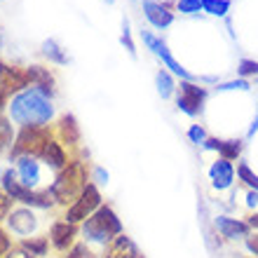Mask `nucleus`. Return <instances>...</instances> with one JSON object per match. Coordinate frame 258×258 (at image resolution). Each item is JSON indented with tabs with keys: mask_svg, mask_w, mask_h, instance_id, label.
<instances>
[{
	"mask_svg": "<svg viewBox=\"0 0 258 258\" xmlns=\"http://www.w3.org/2000/svg\"><path fill=\"white\" fill-rule=\"evenodd\" d=\"M28 85V75L26 71H19V68H10L5 63H0V92H17V89L26 87Z\"/></svg>",
	"mask_w": 258,
	"mask_h": 258,
	"instance_id": "9",
	"label": "nucleus"
},
{
	"mask_svg": "<svg viewBox=\"0 0 258 258\" xmlns=\"http://www.w3.org/2000/svg\"><path fill=\"white\" fill-rule=\"evenodd\" d=\"M0 108H3V92H0Z\"/></svg>",
	"mask_w": 258,
	"mask_h": 258,
	"instance_id": "37",
	"label": "nucleus"
},
{
	"mask_svg": "<svg viewBox=\"0 0 258 258\" xmlns=\"http://www.w3.org/2000/svg\"><path fill=\"white\" fill-rule=\"evenodd\" d=\"M246 204H249V207H256L258 204V192L256 190H251L249 195H246Z\"/></svg>",
	"mask_w": 258,
	"mask_h": 258,
	"instance_id": "33",
	"label": "nucleus"
},
{
	"mask_svg": "<svg viewBox=\"0 0 258 258\" xmlns=\"http://www.w3.org/2000/svg\"><path fill=\"white\" fill-rule=\"evenodd\" d=\"M200 5H202V0H178V10L185 14L200 12Z\"/></svg>",
	"mask_w": 258,
	"mask_h": 258,
	"instance_id": "23",
	"label": "nucleus"
},
{
	"mask_svg": "<svg viewBox=\"0 0 258 258\" xmlns=\"http://www.w3.org/2000/svg\"><path fill=\"white\" fill-rule=\"evenodd\" d=\"M237 174H239V178H242V181L249 185V188H253V190L258 192V176L253 174L251 169H249V164H244V162L239 164V167H237Z\"/></svg>",
	"mask_w": 258,
	"mask_h": 258,
	"instance_id": "22",
	"label": "nucleus"
},
{
	"mask_svg": "<svg viewBox=\"0 0 258 258\" xmlns=\"http://www.w3.org/2000/svg\"><path fill=\"white\" fill-rule=\"evenodd\" d=\"M204 148L209 150H218L223 160H235V157L242 153V143L239 141H218V139H209L204 141Z\"/></svg>",
	"mask_w": 258,
	"mask_h": 258,
	"instance_id": "15",
	"label": "nucleus"
},
{
	"mask_svg": "<svg viewBox=\"0 0 258 258\" xmlns=\"http://www.w3.org/2000/svg\"><path fill=\"white\" fill-rule=\"evenodd\" d=\"M7 209H10V200H7V197L0 192V218L7 214Z\"/></svg>",
	"mask_w": 258,
	"mask_h": 258,
	"instance_id": "32",
	"label": "nucleus"
},
{
	"mask_svg": "<svg viewBox=\"0 0 258 258\" xmlns=\"http://www.w3.org/2000/svg\"><path fill=\"white\" fill-rule=\"evenodd\" d=\"M42 157H45L47 164L54 167V169H59V167L66 164V155H63V150L59 148V143H54V141H47V146L42 148Z\"/></svg>",
	"mask_w": 258,
	"mask_h": 258,
	"instance_id": "18",
	"label": "nucleus"
},
{
	"mask_svg": "<svg viewBox=\"0 0 258 258\" xmlns=\"http://www.w3.org/2000/svg\"><path fill=\"white\" fill-rule=\"evenodd\" d=\"M143 12H146V19H148L155 28H164V26H169L171 21H174L171 12H167L162 5L150 3V0H146V3H143Z\"/></svg>",
	"mask_w": 258,
	"mask_h": 258,
	"instance_id": "12",
	"label": "nucleus"
},
{
	"mask_svg": "<svg viewBox=\"0 0 258 258\" xmlns=\"http://www.w3.org/2000/svg\"><path fill=\"white\" fill-rule=\"evenodd\" d=\"M19 176H21V183L26 188H33L40 181V169H38V164L31 157H21L19 160Z\"/></svg>",
	"mask_w": 258,
	"mask_h": 258,
	"instance_id": "16",
	"label": "nucleus"
},
{
	"mask_svg": "<svg viewBox=\"0 0 258 258\" xmlns=\"http://www.w3.org/2000/svg\"><path fill=\"white\" fill-rule=\"evenodd\" d=\"M28 82L35 85V92H40L42 96H52V75L47 71H42L40 66H31L26 71Z\"/></svg>",
	"mask_w": 258,
	"mask_h": 258,
	"instance_id": "13",
	"label": "nucleus"
},
{
	"mask_svg": "<svg viewBox=\"0 0 258 258\" xmlns=\"http://www.w3.org/2000/svg\"><path fill=\"white\" fill-rule=\"evenodd\" d=\"M26 249H31V251L35 253H45V242H26Z\"/></svg>",
	"mask_w": 258,
	"mask_h": 258,
	"instance_id": "31",
	"label": "nucleus"
},
{
	"mask_svg": "<svg viewBox=\"0 0 258 258\" xmlns=\"http://www.w3.org/2000/svg\"><path fill=\"white\" fill-rule=\"evenodd\" d=\"M99 204H101V195H99V190H96L92 183H87V188L82 190L80 200H78V202L71 207V211H68V223H78V221H82V218H87Z\"/></svg>",
	"mask_w": 258,
	"mask_h": 258,
	"instance_id": "5",
	"label": "nucleus"
},
{
	"mask_svg": "<svg viewBox=\"0 0 258 258\" xmlns=\"http://www.w3.org/2000/svg\"><path fill=\"white\" fill-rule=\"evenodd\" d=\"M218 89H249V82L237 80V82H228V85H221Z\"/></svg>",
	"mask_w": 258,
	"mask_h": 258,
	"instance_id": "30",
	"label": "nucleus"
},
{
	"mask_svg": "<svg viewBox=\"0 0 258 258\" xmlns=\"http://www.w3.org/2000/svg\"><path fill=\"white\" fill-rule=\"evenodd\" d=\"M7 246H10V242H7V237H5V232L0 230V253H3V251H7Z\"/></svg>",
	"mask_w": 258,
	"mask_h": 258,
	"instance_id": "34",
	"label": "nucleus"
},
{
	"mask_svg": "<svg viewBox=\"0 0 258 258\" xmlns=\"http://www.w3.org/2000/svg\"><path fill=\"white\" fill-rule=\"evenodd\" d=\"M0 49H3V38H0Z\"/></svg>",
	"mask_w": 258,
	"mask_h": 258,
	"instance_id": "38",
	"label": "nucleus"
},
{
	"mask_svg": "<svg viewBox=\"0 0 258 258\" xmlns=\"http://www.w3.org/2000/svg\"><path fill=\"white\" fill-rule=\"evenodd\" d=\"M85 188H87V183H85V171H82L80 164L75 162L63 171L61 176L56 178L52 192H54V197H59L61 202H68V200H73L75 195H82Z\"/></svg>",
	"mask_w": 258,
	"mask_h": 258,
	"instance_id": "3",
	"label": "nucleus"
},
{
	"mask_svg": "<svg viewBox=\"0 0 258 258\" xmlns=\"http://www.w3.org/2000/svg\"><path fill=\"white\" fill-rule=\"evenodd\" d=\"M246 249H249L253 256H258V235H249V237H246Z\"/></svg>",
	"mask_w": 258,
	"mask_h": 258,
	"instance_id": "29",
	"label": "nucleus"
},
{
	"mask_svg": "<svg viewBox=\"0 0 258 258\" xmlns=\"http://www.w3.org/2000/svg\"><path fill=\"white\" fill-rule=\"evenodd\" d=\"M122 31H124V33H122V45L127 47L129 54L134 56L136 49H134V42H132V38H129V21H127V19H124V24H122Z\"/></svg>",
	"mask_w": 258,
	"mask_h": 258,
	"instance_id": "25",
	"label": "nucleus"
},
{
	"mask_svg": "<svg viewBox=\"0 0 258 258\" xmlns=\"http://www.w3.org/2000/svg\"><path fill=\"white\" fill-rule=\"evenodd\" d=\"M249 225H251V228H258V214H256V216L249 218Z\"/></svg>",
	"mask_w": 258,
	"mask_h": 258,
	"instance_id": "36",
	"label": "nucleus"
},
{
	"mask_svg": "<svg viewBox=\"0 0 258 258\" xmlns=\"http://www.w3.org/2000/svg\"><path fill=\"white\" fill-rule=\"evenodd\" d=\"M10 110H12V120H17L19 124H26V127H40L52 117V106H49L47 96H42L35 89L17 96Z\"/></svg>",
	"mask_w": 258,
	"mask_h": 258,
	"instance_id": "1",
	"label": "nucleus"
},
{
	"mask_svg": "<svg viewBox=\"0 0 258 258\" xmlns=\"http://www.w3.org/2000/svg\"><path fill=\"white\" fill-rule=\"evenodd\" d=\"M10 136H12V129H10V124H7L5 120H0V150H3L7 143H10Z\"/></svg>",
	"mask_w": 258,
	"mask_h": 258,
	"instance_id": "24",
	"label": "nucleus"
},
{
	"mask_svg": "<svg viewBox=\"0 0 258 258\" xmlns=\"http://www.w3.org/2000/svg\"><path fill=\"white\" fill-rule=\"evenodd\" d=\"M66 258H94V256H92V251H89V249H87L85 244H78V246L73 249V251L68 253Z\"/></svg>",
	"mask_w": 258,
	"mask_h": 258,
	"instance_id": "26",
	"label": "nucleus"
},
{
	"mask_svg": "<svg viewBox=\"0 0 258 258\" xmlns=\"http://www.w3.org/2000/svg\"><path fill=\"white\" fill-rule=\"evenodd\" d=\"M96 178H99V183H106V181H108V174L103 169H96Z\"/></svg>",
	"mask_w": 258,
	"mask_h": 258,
	"instance_id": "35",
	"label": "nucleus"
},
{
	"mask_svg": "<svg viewBox=\"0 0 258 258\" xmlns=\"http://www.w3.org/2000/svg\"><path fill=\"white\" fill-rule=\"evenodd\" d=\"M122 230V225L117 221V216L108 207H101V209L96 211L92 218H87V223H85V235L89 239H94V242H106L110 239L113 235H120Z\"/></svg>",
	"mask_w": 258,
	"mask_h": 258,
	"instance_id": "2",
	"label": "nucleus"
},
{
	"mask_svg": "<svg viewBox=\"0 0 258 258\" xmlns=\"http://www.w3.org/2000/svg\"><path fill=\"white\" fill-rule=\"evenodd\" d=\"M209 176H211V183H214V188H218V190L230 188V185H232V178H235V171H232L230 160H223V157H221V160H216V162L211 164Z\"/></svg>",
	"mask_w": 258,
	"mask_h": 258,
	"instance_id": "10",
	"label": "nucleus"
},
{
	"mask_svg": "<svg viewBox=\"0 0 258 258\" xmlns=\"http://www.w3.org/2000/svg\"><path fill=\"white\" fill-rule=\"evenodd\" d=\"M157 82V92H160V96L162 99H169L171 92H174V80H171V75L169 73H164V71H160L155 78Z\"/></svg>",
	"mask_w": 258,
	"mask_h": 258,
	"instance_id": "20",
	"label": "nucleus"
},
{
	"mask_svg": "<svg viewBox=\"0 0 258 258\" xmlns=\"http://www.w3.org/2000/svg\"><path fill=\"white\" fill-rule=\"evenodd\" d=\"M207 92L202 87H197V85H190V82H185L181 85V96H178V108L188 113V115H197L200 110H202V101Z\"/></svg>",
	"mask_w": 258,
	"mask_h": 258,
	"instance_id": "7",
	"label": "nucleus"
},
{
	"mask_svg": "<svg viewBox=\"0 0 258 258\" xmlns=\"http://www.w3.org/2000/svg\"><path fill=\"white\" fill-rule=\"evenodd\" d=\"M188 136H190L192 143H204V129L200 127V124H192L190 132H188Z\"/></svg>",
	"mask_w": 258,
	"mask_h": 258,
	"instance_id": "28",
	"label": "nucleus"
},
{
	"mask_svg": "<svg viewBox=\"0 0 258 258\" xmlns=\"http://www.w3.org/2000/svg\"><path fill=\"white\" fill-rule=\"evenodd\" d=\"M10 228H12L14 232H19V235H28V232L35 228V216L26 209L14 211L12 216H10Z\"/></svg>",
	"mask_w": 258,
	"mask_h": 258,
	"instance_id": "14",
	"label": "nucleus"
},
{
	"mask_svg": "<svg viewBox=\"0 0 258 258\" xmlns=\"http://www.w3.org/2000/svg\"><path fill=\"white\" fill-rule=\"evenodd\" d=\"M73 235H75V230L68 221L66 223H54L52 225V242H54L56 249H66L68 242L73 239Z\"/></svg>",
	"mask_w": 258,
	"mask_h": 258,
	"instance_id": "17",
	"label": "nucleus"
},
{
	"mask_svg": "<svg viewBox=\"0 0 258 258\" xmlns=\"http://www.w3.org/2000/svg\"><path fill=\"white\" fill-rule=\"evenodd\" d=\"M141 38H143V42L148 45L153 52H155L157 56H162V61L167 63V68H171L176 75H181V78H190V73L185 71V68H181V63H176L174 61V56L169 54V49H167V45H164L160 38H155V35L150 33V31H141Z\"/></svg>",
	"mask_w": 258,
	"mask_h": 258,
	"instance_id": "8",
	"label": "nucleus"
},
{
	"mask_svg": "<svg viewBox=\"0 0 258 258\" xmlns=\"http://www.w3.org/2000/svg\"><path fill=\"white\" fill-rule=\"evenodd\" d=\"M106 3H113V0H106Z\"/></svg>",
	"mask_w": 258,
	"mask_h": 258,
	"instance_id": "39",
	"label": "nucleus"
},
{
	"mask_svg": "<svg viewBox=\"0 0 258 258\" xmlns=\"http://www.w3.org/2000/svg\"><path fill=\"white\" fill-rule=\"evenodd\" d=\"M3 185H5V190L14 197V200H19L24 204H33V207H49L52 200L49 197L54 195V192H31L28 188H21L17 181H14V171H5V176H3Z\"/></svg>",
	"mask_w": 258,
	"mask_h": 258,
	"instance_id": "4",
	"label": "nucleus"
},
{
	"mask_svg": "<svg viewBox=\"0 0 258 258\" xmlns=\"http://www.w3.org/2000/svg\"><path fill=\"white\" fill-rule=\"evenodd\" d=\"M216 228L225 239H239V237H249V228H251V225L244 223V221H237V218L218 216Z\"/></svg>",
	"mask_w": 258,
	"mask_h": 258,
	"instance_id": "11",
	"label": "nucleus"
},
{
	"mask_svg": "<svg viewBox=\"0 0 258 258\" xmlns=\"http://www.w3.org/2000/svg\"><path fill=\"white\" fill-rule=\"evenodd\" d=\"M47 136L40 127H26L17 139V146H14V155L19 153H42V148L47 146Z\"/></svg>",
	"mask_w": 258,
	"mask_h": 258,
	"instance_id": "6",
	"label": "nucleus"
},
{
	"mask_svg": "<svg viewBox=\"0 0 258 258\" xmlns=\"http://www.w3.org/2000/svg\"><path fill=\"white\" fill-rule=\"evenodd\" d=\"M42 52H45V56H49L52 61H56V63H68V56L63 54L61 47H59L54 40H45V42H42Z\"/></svg>",
	"mask_w": 258,
	"mask_h": 258,
	"instance_id": "19",
	"label": "nucleus"
},
{
	"mask_svg": "<svg viewBox=\"0 0 258 258\" xmlns=\"http://www.w3.org/2000/svg\"><path fill=\"white\" fill-rule=\"evenodd\" d=\"M202 7L209 14H216V17H223L228 10H230V0H202Z\"/></svg>",
	"mask_w": 258,
	"mask_h": 258,
	"instance_id": "21",
	"label": "nucleus"
},
{
	"mask_svg": "<svg viewBox=\"0 0 258 258\" xmlns=\"http://www.w3.org/2000/svg\"><path fill=\"white\" fill-rule=\"evenodd\" d=\"M239 73H242V75L258 73V61H249V59H244V61L239 63Z\"/></svg>",
	"mask_w": 258,
	"mask_h": 258,
	"instance_id": "27",
	"label": "nucleus"
}]
</instances>
